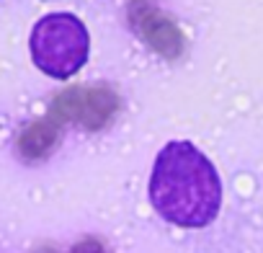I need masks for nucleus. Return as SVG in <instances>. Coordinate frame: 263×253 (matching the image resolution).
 Instances as JSON below:
<instances>
[{"mask_svg":"<svg viewBox=\"0 0 263 253\" xmlns=\"http://www.w3.org/2000/svg\"><path fill=\"white\" fill-rule=\"evenodd\" d=\"M150 199L160 217L181 227L209 225L222 202V184L204 153L191 142H168L153 168Z\"/></svg>","mask_w":263,"mask_h":253,"instance_id":"nucleus-1","label":"nucleus"},{"mask_svg":"<svg viewBox=\"0 0 263 253\" xmlns=\"http://www.w3.org/2000/svg\"><path fill=\"white\" fill-rule=\"evenodd\" d=\"M88 31L85 24L72 13H49L36 21L31 31L34 65L49 78H70L88 60Z\"/></svg>","mask_w":263,"mask_h":253,"instance_id":"nucleus-2","label":"nucleus"},{"mask_svg":"<svg viewBox=\"0 0 263 253\" xmlns=\"http://www.w3.org/2000/svg\"><path fill=\"white\" fill-rule=\"evenodd\" d=\"M129 21L137 29V34L163 57H178L183 49V37L178 31V26L165 19L163 13H158L150 3L145 0H132L129 3Z\"/></svg>","mask_w":263,"mask_h":253,"instance_id":"nucleus-3","label":"nucleus"},{"mask_svg":"<svg viewBox=\"0 0 263 253\" xmlns=\"http://www.w3.org/2000/svg\"><path fill=\"white\" fill-rule=\"evenodd\" d=\"M116 109H119V98H116L114 91L88 88L83 93V106H80L78 121H83V127H88V130H98V127H103L114 116Z\"/></svg>","mask_w":263,"mask_h":253,"instance_id":"nucleus-4","label":"nucleus"},{"mask_svg":"<svg viewBox=\"0 0 263 253\" xmlns=\"http://www.w3.org/2000/svg\"><path fill=\"white\" fill-rule=\"evenodd\" d=\"M57 121L54 119H42V121H34L29 124L26 130L21 132L18 137V153L26 158V160H39L44 158L54 142H57Z\"/></svg>","mask_w":263,"mask_h":253,"instance_id":"nucleus-5","label":"nucleus"},{"mask_svg":"<svg viewBox=\"0 0 263 253\" xmlns=\"http://www.w3.org/2000/svg\"><path fill=\"white\" fill-rule=\"evenodd\" d=\"M83 93L85 88H70L65 93H60L52 103V119L54 121H70L80 116V106H83Z\"/></svg>","mask_w":263,"mask_h":253,"instance_id":"nucleus-6","label":"nucleus"},{"mask_svg":"<svg viewBox=\"0 0 263 253\" xmlns=\"http://www.w3.org/2000/svg\"><path fill=\"white\" fill-rule=\"evenodd\" d=\"M75 253H103V248L98 240H83L75 245Z\"/></svg>","mask_w":263,"mask_h":253,"instance_id":"nucleus-7","label":"nucleus"}]
</instances>
